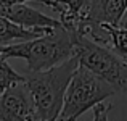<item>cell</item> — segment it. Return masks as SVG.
<instances>
[{"label":"cell","mask_w":127,"mask_h":121,"mask_svg":"<svg viewBox=\"0 0 127 121\" xmlns=\"http://www.w3.org/2000/svg\"><path fill=\"white\" fill-rule=\"evenodd\" d=\"M79 61L76 57L42 71H28L24 84L34 103L35 118L40 121H56L63 107L64 92Z\"/></svg>","instance_id":"6da1fadb"},{"label":"cell","mask_w":127,"mask_h":121,"mask_svg":"<svg viewBox=\"0 0 127 121\" xmlns=\"http://www.w3.org/2000/svg\"><path fill=\"white\" fill-rule=\"evenodd\" d=\"M0 55L26 60L28 71H42L74 57V45L64 28H56L40 37L0 45Z\"/></svg>","instance_id":"7a4b0ae2"},{"label":"cell","mask_w":127,"mask_h":121,"mask_svg":"<svg viewBox=\"0 0 127 121\" xmlns=\"http://www.w3.org/2000/svg\"><path fill=\"white\" fill-rule=\"evenodd\" d=\"M114 94L116 90L109 82L79 65L66 87L63 107L56 121H76Z\"/></svg>","instance_id":"3957f363"},{"label":"cell","mask_w":127,"mask_h":121,"mask_svg":"<svg viewBox=\"0 0 127 121\" xmlns=\"http://www.w3.org/2000/svg\"><path fill=\"white\" fill-rule=\"evenodd\" d=\"M79 65L100 76L114 87L116 92H127V63L111 49L93 42L82 34H69Z\"/></svg>","instance_id":"277c9868"},{"label":"cell","mask_w":127,"mask_h":121,"mask_svg":"<svg viewBox=\"0 0 127 121\" xmlns=\"http://www.w3.org/2000/svg\"><path fill=\"white\" fill-rule=\"evenodd\" d=\"M35 112L24 82L11 86L0 95V121H34Z\"/></svg>","instance_id":"5b68a950"},{"label":"cell","mask_w":127,"mask_h":121,"mask_svg":"<svg viewBox=\"0 0 127 121\" xmlns=\"http://www.w3.org/2000/svg\"><path fill=\"white\" fill-rule=\"evenodd\" d=\"M0 15L8 18L10 21L23 26L26 29H34V31L50 32L52 29L63 28L60 19L50 18L43 15L42 11L26 5V3H15V5H5L0 6Z\"/></svg>","instance_id":"8992f818"},{"label":"cell","mask_w":127,"mask_h":121,"mask_svg":"<svg viewBox=\"0 0 127 121\" xmlns=\"http://www.w3.org/2000/svg\"><path fill=\"white\" fill-rule=\"evenodd\" d=\"M127 13V0H92L89 19L93 23L119 26Z\"/></svg>","instance_id":"52a82bcc"},{"label":"cell","mask_w":127,"mask_h":121,"mask_svg":"<svg viewBox=\"0 0 127 121\" xmlns=\"http://www.w3.org/2000/svg\"><path fill=\"white\" fill-rule=\"evenodd\" d=\"M47 34L42 31H34V29H26L16 23L10 21L8 18L0 15V45H8L11 42H23V40H31L35 37Z\"/></svg>","instance_id":"ba28073f"},{"label":"cell","mask_w":127,"mask_h":121,"mask_svg":"<svg viewBox=\"0 0 127 121\" xmlns=\"http://www.w3.org/2000/svg\"><path fill=\"white\" fill-rule=\"evenodd\" d=\"M101 24L109 39L108 49H111L119 58L127 63V28L106 24V23H101Z\"/></svg>","instance_id":"9c48e42d"},{"label":"cell","mask_w":127,"mask_h":121,"mask_svg":"<svg viewBox=\"0 0 127 121\" xmlns=\"http://www.w3.org/2000/svg\"><path fill=\"white\" fill-rule=\"evenodd\" d=\"M19 82H24V76L16 73L11 66L8 65L6 58L0 55V92H5L11 86H16Z\"/></svg>","instance_id":"30bf717a"},{"label":"cell","mask_w":127,"mask_h":121,"mask_svg":"<svg viewBox=\"0 0 127 121\" xmlns=\"http://www.w3.org/2000/svg\"><path fill=\"white\" fill-rule=\"evenodd\" d=\"M111 110L109 103H98L96 107H93V120L92 121H108V113Z\"/></svg>","instance_id":"8fae6325"},{"label":"cell","mask_w":127,"mask_h":121,"mask_svg":"<svg viewBox=\"0 0 127 121\" xmlns=\"http://www.w3.org/2000/svg\"><path fill=\"white\" fill-rule=\"evenodd\" d=\"M26 2H37V3H42V0H0V6L15 5V3H26Z\"/></svg>","instance_id":"7c38bea8"},{"label":"cell","mask_w":127,"mask_h":121,"mask_svg":"<svg viewBox=\"0 0 127 121\" xmlns=\"http://www.w3.org/2000/svg\"><path fill=\"white\" fill-rule=\"evenodd\" d=\"M119 26H122V28H127V13L124 15V18H122V21H121V24Z\"/></svg>","instance_id":"4fadbf2b"},{"label":"cell","mask_w":127,"mask_h":121,"mask_svg":"<svg viewBox=\"0 0 127 121\" xmlns=\"http://www.w3.org/2000/svg\"><path fill=\"white\" fill-rule=\"evenodd\" d=\"M34 121H40V120H37V118H34Z\"/></svg>","instance_id":"5bb4252c"},{"label":"cell","mask_w":127,"mask_h":121,"mask_svg":"<svg viewBox=\"0 0 127 121\" xmlns=\"http://www.w3.org/2000/svg\"><path fill=\"white\" fill-rule=\"evenodd\" d=\"M0 95H2V92H0Z\"/></svg>","instance_id":"9a60e30c"}]
</instances>
